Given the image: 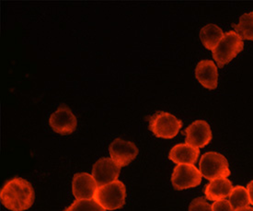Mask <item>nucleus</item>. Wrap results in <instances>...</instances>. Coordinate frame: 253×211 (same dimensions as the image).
<instances>
[{
  "instance_id": "f257e3e1",
  "label": "nucleus",
  "mask_w": 253,
  "mask_h": 211,
  "mask_svg": "<svg viewBox=\"0 0 253 211\" xmlns=\"http://www.w3.org/2000/svg\"><path fill=\"white\" fill-rule=\"evenodd\" d=\"M33 185L27 180L14 178L7 182L0 192L1 203L11 211H24L29 210L34 202Z\"/></svg>"
},
{
  "instance_id": "9d476101",
  "label": "nucleus",
  "mask_w": 253,
  "mask_h": 211,
  "mask_svg": "<svg viewBox=\"0 0 253 211\" xmlns=\"http://www.w3.org/2000/svg\"><path fill=\"white\" fill-rule=\"evenodd\" d=\"M120 172V166L110 158H100L92 167V176L99 187L117 181Z\"/></svg>"
},
{
  "instance_id": "7ed1b4c3",
  "label": "nucleus",
  "mask_w": 253,
  "mask_h": 211,
  "mask_svg": "<svg viewBox=\"0 0 253 211\" xmlns=\"http://www.w3.org/2000/svg\"><path fill=\"white\" fill-rule=\"evenodd\" d=\"M149 130L157 138L173 139L182 127V121L166 112H157L148 118Z\"/></svg>"
},
{
  "instance_id": "423d86ee",
  "label": "nucleus",
  "mask_w": 253,
  "mask_h": 211,
  "mask_svg": "<svg viewBox=\"0 0 253 211\" xmlns=\"http://www.w3.org/2000/svg\"><path fill=\"white\" fill-rule=\"evenodd\" d=\"M202 176L194 165L179 164L174 168L171 183L176 190H184L200 185Z\"/></svg>"
},
{
  "instance_id": "dca6fc26",
  "label": "nucleus",
  "mask_w": 253,
  "mask_h": 211,
  "mask_svg": "<svg viewBox=\"0 0 253 211\" xmlns=\"http://www.w3.org/2000/svg\"><path fill=\"white\" fill-rule=\"evenodd\" d=\"M236 33L241 39L253 40V12L243 14L238 24H232Z\"/></svg>"
},
{
  "instance_id": "f03ea898",
  "label": "nucleus",
  "mask_w": 253,
  "mask_h": 211,
  "mask_svg": "<svg viewBox=\"0 0 253 211\" xmlns=\"http://www.w3.org/2000/svg\"><path fill=\"white\" fill-rule=\"evenodd\" d=\"M126 189L121 181H115L98 187L94 200L105 211L121 209L126 203Z\"/></svg>"
},
{
  "instance_id": "412c9836",
  "label": "nucleus",
  "mask_w": 253,
  "mask_h": 211,
  "mask_svg": "<svg viewBox=\"0 0 253 211\" xmlns=\"http://www.w3.org/2000/svg\"><path fill=\"white\" fill-rule=\"evenodd\" d=\"M247 190H248V194H249L250 202H251V204L253 205V180L247 185Z\"/></svg>"
},
{
  "instance_id": "f8f14e48",
  "label": "nucleus",
  "mask_w": 253,
  "mask_h": 211,
  "mask_svg": "<svg viewBox=\"0 0 253 211\" xmlns=\"http://www.w3.org/2000/svg\"><path fill=\"white\" fill-rule=\"evenodd\" d=\"M195 77L206 89L214 90L217 88V67L211 60H202L198 63L195 68Z\"/></svg>"
},
{
  "instance_id": "4468645a",
  "label": "nucleus",
  "mask_w": 253,
  "mask_h": 211,
  "mask_svg": "<svg viewBox=\"0 0 253 211\" xmlns=\"http://www.w3.org/2000/svg\"><path fill=\"white\" fill-rule=\"evenodd\" d=\"M233 190L231 181L227 178L215 179L211 181L205 188V195L210 201L224 200L229 197Z\"/></svg>"
},
{
  "instance_id": "2eb2a0df",
  "label": "nucleus",
  "mask_w": 253,
  "mask_h": 211,
  "mask_svg": "<svg viewBox=\"0 0 253 211\" xmlns=\"http://www.w3.org/2000/svg\"><path fill=\"white\" fill-rule=\"evenodd\" d=\"M225 33L220 27L215 24H208L202 28L200 32V39L208 50H212L218 46L220 41L223 39Z\"/></svg>"
},
{
  "instance_id": "f3484780",
  "label": "nucleus",
  "mask_w": 253,
  "mask_h": 211,
  "mask_svg": "<svg viewBox=\"0 0 253 211\" xmlns=\"http://www.w3.org/2000/svg\"><path fill=\"white\" fill-rule=\"evenodd\" d=\"M229 203L232 206L234 211L248 207L251 202L246 188L241 185L234 187L231 194L229 195Z\"/></svg>"
},
{
  "instance_id": "1a4fd4ad",
  "label": "nucleus",
  "mask_w": 253,
  "mask_h": 211,
  "mask_svg": "<svg viewBox=\"0 0 253 211\" xmlns=\"http://www.w3.org/2000/svg\"><path fill=\"white\" fill-rule=\"evenodd\" d=\"M183 134L186 136V144L194 148H204L212 140L210 125L204 120H197L189 125Z\"/></svg>"
},
{
  "instance_id": "a211bd4d",
  "label": "nucleus",
  "mask_w": 253,
  "mask_h": 211,
  "mask_svg": "<svg viewBox=\"0 0 253 211\" xmlns=\"http://www.w3.org/2000/svg\"><path fill=\"white\" fill-rule=\"evenodd\" d=\"M64 211H106L94 199L76 200Z\"/></svg>"
},
{
  "instance_id": "6ab92c4d",
  "label": "nucleus",
  "mask_w": 253,
  "mask_h": 211,
  "mask_svg": "<svg viewBox=\"0 0 253 211\" xmlns=\"http://www.w3.org/2000/svg\"><path fill=\"white\" fill-rule=\"evenodd\" d=\"M189 211H213L212 206L208 204L205 198H197L192 201Z\"/></svg>"
},
{
  "instance_id": "9b49d317",
  "label": "nucleus",
  "mask_w": 253,
  "mask_h": 211,
  "mask_svg": "<svg viewBox=\"0 0 253 211\" xmlns=\"http://www.w3.org/2000/svg\"><path fill=\"white\" fill-rule=\"evenodd\" d=\"M97 189L98 185L92 175L87 172H81L74 175L72 191L77 200L92 199Z\"/></svg>"
},
{
  "instance_id": "39448f33",
  "label": "nucleus",
  "mask_w": 253,
  "mask_h": 211,
  "mask_svg": "<svg viewBox=\"0 0 253 211\" xmlns=\"http://www.w3.org/2000/svg\"><path fill=\"white\" fill-rule=\"evenodd\" d=\"M200 172L207 180L227 178L230 170L227 158L218 152L205 153L200 159Z\"/></svg>"
},
{
  "instance_id": "4be33fe9",
  "label": "nucleus",
  "mask_w": 253,
  "mask_h": 211,
  "mask_svg": "<svg viewBox=\"0 0 253 211\" xmlns=\"http://www.w3.org/2000/svg\"><path fill=\"white\" fill-rule=\"evenodd\" d=\"M235 211H253V208L252 207H245V208H241L239 210H236Z\"/></svg>"
},
{
  "instance_id": "ddd939ff",
  "label": "nucleus",
  "mask_w": 253,
  "mask_h": 211,
  "mask_svg": "<svg viewBox=\"0 0 253 211\" xmlns=\"http://www.w3.org/2000/svg\"><path fill=\"white\" fill-rule=\"evenodd\" d=\"M200 151L188 144H178L174 146L169 154V158L177 164L193 165L198 159Z\"/></svg>"
},
{
  "instance_id": "0eeeda50",
  "label": "nucleus",
  "mask_w": 253,
  "mask_h": 211,
  "mask_svg": "<svg viewBox=\"0 0 253 211\" xmlns=\"http://www.w3.org/2000/svg\"><path fill=\"white\" fill-rule=\"evenodd\" d=\"M49 123L54 132L60 135H69L77 129L78 120L68 106L61 105L51 115Z\"/></svg>"
},
{
  "instance_id": "6e6552de",
  "label": "nucleus",
  "mask_w": 253,
  "mask_h": 211,
  "mask_svg": "<svg viewBox=\"0 0 253 211\" xmlns=\"http://www.w3.org/2000/svg\"><path fill=\"white\" fill-rule=\"evenodd\" d=\"M109 151L111 158L121 168L132 162L138 154V149L134 143L122 139H114Z\"/></svg>"
},
{
  "instance_id": "aec40b11",
  "label": "nucleus",
  "mask_w": 253,
  "mask_h": 211,
  "mask_svg": "<svg viewBox=\"0 0 253 211\" xmlns=\"http://www.w3.org/2000/svg\"><path fill=\"white\" fill-rule=\"evenodd\" d=\"M212 209L213 211H235L231 204L229 203V201H227L226 199L214 202L212 206Z\"/></svg>"
},
{
  "instance_id": "20e7f679",
  "label": "nucleus",
  "mask_w": 253,
  "mask_h": 211,
  "mask_svg": "<svg viewBox=\"0 0 253 211\" xmlns=\"http://www.w3.org/2000/svg\"><path fill=\"white\" fill-rule=\"evenodd\" d=\"M244 43L236 32L230 31L225 33L223 39L220 41L218 46L213 50V59L216 61L219 67L234 59L243 50Z\"/></svg>"
}]
</instances>
